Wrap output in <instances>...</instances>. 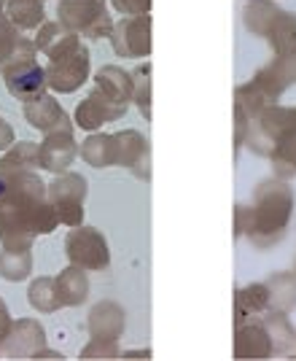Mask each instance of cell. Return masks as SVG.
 Returning <instances> with one entry per match:
<instances>
[{"label": "cell", "mask_w": 296, "mask_h": 361, "mask_svg": "<svg viewBox=\"0 0 296 361\" xmlns=\"http://www.w3.org/2000/svg\"><path fill=\"white\" fill-rule=\"evenodd\" d=\"M8 192L0 200V243L3 248H32V240L54 232L57 211L49 202V183L32 170L6 173Z\"/></svg>", "instance_id": "6da1fadb"}, {"label": "cell", "mask_w": 296, "mask_h": 361, "mask_svg": "<svg viewBox=\"0 0 296 361\" xmlns=\"http://www.w3.org/2000/svg\"><path fill=\"white\" fill-rule=\"evenodd\" d=\"M296 195L294 186L285 178H266L256 186L253 192L251 208L248 211V226H245V238L256 245L259 251H266L272 245L285 238V229L294 219Z\"/></svg>", "instance_id": "7a4b0ae2"}, {"label": "cell", "mask_w": 296, "mask_h": 361, "mask_svg": "<svg viewBox=\"0 0 296 361\" xmlns=\"http://www.w3.org/2000/svg\"><path fill=\"white\" fill-rule=\"evenodd\" d=\"M49 57L46 65V81H49V90L57 92V94H70L78 87H84L92 71V62H89V49L81 44V38L75 32L65 30L59 35L54 44L44 51Z\"/></svg>", "instance_id": "3957f363"}, {"label": "cell", "mask_w": 296, "mask_h": 361, "mask_svg": "<svg viewBox=\"0 0 296 361\" xmlns=\"http://www.w3.org/2000/svg\"><path fill=\"white\" fill-rule=\"evenodd\" d=\"M57 14L65 30L87 35L92 41L111 38V30L116 25L105 11V0H59Z\"/></svg>", "instance_id": "277c9868"}, {"label": "cell", "mask_w": 296, "mask_h": 361, "mask_svg": "<svg viewBox=\"0 0 296 361\" xmlns=\"http://www.w3.org/2000/svg\"><path fill=\"white\" fill-rule=\"evenodd\" d=\"M294 124H296V108L269 103V106H264L251 119L245 146H248L253 154H259V157H269L272 149L278 146V140H280Z\"/></svg>", "instance_id": "5b68a950"}, {"label": "cell", "mask_w": 296, "mask_h": 361, "mask_svg": "<svg viewBox=\"0 0 296 361\" xmlns=\"http://www.w3.org/2000/svg\"><path fill=\"white\" fill-rule=\"evenodd\" d=\"M49 202L57 211L59 224L78 226L84 221V200H87V178L78 173H57V178L49 183Z\"/></svg>", "instance_id": "8992f818"}, {"label": "cell", "mask_w": 296, "mask_h": 361, "mask_svg": "<svg viewBox=\"0 0 296 361\" xmlns=\"http://www.w3.org/2000/svg\"><path fill=\"white\" fill-rule=\"evenodd\" d=\"M65 251H68V262L75 267H84L87 272L105 270L111 264V251H108V240L100 229L94 226H73L68 232L65 240Z\"/></svg>", "instance_id": "52a82bcc"}, {"label": "cell", "mask_w": 296, "mask_h": 361, "mask_svg": "<svg viewBox=\"0 0 296 361\" xmlns=\"http://www.w3.org/2000/svg\"><path fill=\"white\" fill-rule=\"evenodd\" d=\"M0 73H3V84H6L8 94H14L16 100H22V103H30V100L41 97L46 92V87H49L46 68L35 60V54L16 57Z\"/></svg>", "instance_id": "ba28073f"}, {"label": "cell", "mask_w": 296, "mask_h": 361, "mask_svg": "<svg viewBox=\"0 0 296 361\" xmlns=\"http://www.w3.org/2000/svg\"><path fill=\"white\" fill-rule=\"evenodd\" d=\"M111 46L118 57L143 60L151 54V16H121L111 30Z\"/></svg>", "instance_id": "9c48e42d"}, {"label": "cell", "mask_w": 296, "mask_h": 361, "mask_svg": "<svg viewBox=\"0 0 296 361\" xmlns=\"http://www.w3.org/2000/svg\"><path fill=\"white\" fill-rule=\"evenodd\" d=\"M127 114V103H118L111 94H105L100 87L87 94V100L75 108V127L87 130V133H94L100 130L103 124H111V121H118Z\"/></svg>", "instance_id": "30bf717a"}, {"label": "cell", "mask_w": 296, "mask_h": 361, "mask_svg": "<svg viewBox=\"0 0 296 361\" xmlns=\"http://www.w3.org/2000/svg\"><path fill=\"white\" fill-rule=\"evenodd\" d=\"M46 348V331L35 318H19L3 340V356L6 359H35Z\"/></svg>", "instance_id": "8fae6325"}, {"label": "cell", "mask_w": 296, "mask_h": 361, "mask_svg": "<svg viewBox=\"0 0 296 361\" xmlns=\"http://www.w3.org/2000/svg\"><path fill=\"white\" fill-rule=\"evenodd\" d=\"M116 167H127L132 176L148 180L151 178V149L148 140L137 130L116 133Z\"/></svg>", "instance_id": "7c38bea8"}, {"label": "cell", "mask_w": 296, "mask_h": 361, "mask_svg": "<svg viewBox=\"0 0 296 361\" xmlns=\"http://www.w3.org/2000/svg\"><path fill=\"white\" fill-rule=\"evenodd\" d=\"M25 119H27L30 127H35L38 133H59V130H73L75 121L68 119L65 108L59 106L51 94H41L35 100L25 103Z\"/></svg>", "instance_id": "4fadbf2b"}, {"label": "cell", "mask_w": 296, "mask_h": 361, "mask_svg": "<svg viewBox=\"0 0 296 361\" xmlns=\"http://www.w3.org/2000/svg\"><path fill=\"white\" fill-rule=\"evenodd\" d=\"M248 84L264 97V103H278L283 97V92L288 90L291 84H296L288 57H275L269 65H264L259 73L253 75Z\"/></svg>", "instance_id": "5bb4252c"}, {"label": "cell", "mask_w": 296, "mask_h": 361, "mask_svg": "<svg viewBox=\"0 0 296 361\" xmlns=\"http://www.w3.org/2000/svg\"><path fill=\"white\" fill-rule=\"evenodd\" d=\"M275 348L272 337L266 331L264 321H253L248 318L245 324H240L235 331V359H272Z\"/></svg>", "instance_id": "9a60e30c"}, {"label": "cell", "mask_w": 296, "mask_h": 361, "mask_svg": "<svg viewBox=\"0 0 296 361\" xmlns=\"http://www.w3.org/2000/svg\"><path fill=\"white\" fill-rule=\"evenodd\" d=\"M75 157H78V143L73 140V130L49 133L41 143V167L51 170L54 176L65 173L75 162Z\"/></svg>", "instance_id": "2e32d148"}, {"label": "cell", "mask_w": 296, "mask_h": 361, "mask_svg": "<svg viewBox=\"0 0 296 361\" xmlns=\"http://www.w3.org/2000/svg\"><path fill=\"white\" fill-rule=\"evenodd\" d=\"M35 51H38L35 38H27V35L6 16V11H0V71L11 60H16V57L35 54Z\"/></svg>", "instance_id": "e0dca14e"}, {"label": "cell", "mask_w": 296, "mask_h": 361, "mask_svg": "<svg viewBox=\"0 0 296 361\" xmlns=\"http://www.w3.org/2000/svg\"><path fill=\"white\" fill-rule=\"evenodd\" d=\"M124 326H127V318H124V310L116 302H100L89 313V334L92 337L118 340L124 334Z\"/></svg>", "instance_id": "ac0fdd59"}, {"label": "cell", "mask_w": 296, "mask_h": 361, "mask_svg": "<svg viewBox=\"0 0 296 361\" xmlns=\"http://www.w3.org/2000/svg\"><path fill=\"white\" fill-rule=\"evenodd\" d=\"M264 41L269 44L275 57H294L296 54V14L280 11L275 16L272 27L266 30Z\"/></svg>", "instance_id": "d6986e66"}, {"label": "cell", "mask_w": 296, "mask_h": 361, "mask_svg": "<svg viewBox=\"0 0 296 361\" xmlns=\"http://www.w3.org/2000/svg\"><path fill=\"white\" fill-rule=\"evenodd\" d=\"M266 310H269V288H266V283H248V286L237 288L235 326L245 324L253 316H261Z\"/></svg>", "instance_id": "ffe728a7"}, {"label": "cell", "mask_w": 296, "mask_h": 361, "mask_svg": "<svg viewBox=\"0 0 296 361\" xmlns=\"http://www.w3.org/2000/svg\"><path fill=\"white\" fill-rule=\"evenodd\" d=\"M54 283H57V294H59L62 307H78V305L87 302L89 278H87V270H84V267L70 264L68 270H62L57 278H54Z\"/></svg>", "instance_id": "44dd1931"}, {"label": "cell", "mask_w": 296, "mask_h": 361, "mask_svg": "<svg viewBox=\"0 0 296 361\" xmlns=\"http://www.w3.org/2000/svg\"><path fill=\"white\" fill-rule=\"evenodd\" d=\"M283 8L278 6V0H245L242 6V25L245 30L256 35V38H264L266 30L272 27L275 16L280 14Z\"/></svg>", "instance_id": "7402d4cb"}, {"label": "cell", "mask_w": 296, "mask_h": 361, "mask_svg": "<svg viewBox=\"0 0 296 361\" xmlns=\"http://www.w3.org/2000/svg\"><path fill=\"white\" fill-rule=\"evenodd\" d=\"M266 331L272 337V348H275V356H288L296 350V331L288 321V313H278V310H266L261 313Z\"/></svg>", "instance_id": "603a6c76"}, {"label": "cell", "mask_w": 296, "mask_h": 361, "mask_svg": "<svg viewBox=\"0 0 296 361\" xmlns=\"http://www.w3.org/2000/svg\"><path fill=\"white\" fill-rule=\"evenodd\" d=\"M94 84H97L105 94H111L113 100L130 106L132 92H135V81H132V73H127L124 68H118V65H105V68L97 71Z\"/></svg>", "instance_id": "cb8c5ba5"}, {"label": "cell", "mask_w": 296, "mask_h": 361, "mask_svg": "<svg viewBox=\"0 0 296 361\" xmlns=\"http://www.w3.org/2000/svg\"><path fill=\"white\" fill-rule=\"evenodd\" d=\"M269 288V310L294 313L296 310V272H275L264 281Z\"/></svg>", "instance_id": "d4e9b609"}, {"label": "cell", "mask_w": 296, "mask_h": 361, "mask_svg": "<svg viewBox=\"0 0 296 361\" xmlns=\"http://www.w3.org/2000/svg\"><path fill=\"white\" fill-rule=\"evenodd\" d=\"M78 154H81V159H84L87 165L97 167V170H103V167H116V137L92 133V135L81 143Z\"/></svg>", "instance_id": "484cf974"}, {"label": "cell", "mask_w": 296, "mask_h": 361, "mask_svg": "<svg viewBox=\"0 0 296 361\" xmlns=\"http://www.w3.org/2000/svg\"><path fill=\"white\" fill-rule=\"evenodd\" d=\"M44 3L46 0H6L3 11L22 32H32L46 22Z\"/></svg>", "instance_id": "4316f807"}, {"label": "cell", "mask_w": 296, "mask_h": 361, "mask_svg": "<svg viewBox=\"0 0 296 361\" xmlns=\"http://www.w3.org/2000/svg\"><path fill=\"white\" fill-rule=\"evenodd\" d=\"M272 162V173L278 178H296V124L278 140V146L266 157Z\"/></svg>", "instance_id": "83f0119b"}, {"label": "cell", "mask_w": 296, "mask_h": 361, "mask_svg": "<svg viewBox=\"0 0 296 361\" xmlns=\"http://www.w3.org/2000/svg\"><path fill=\"white\" fill-rule=\"evenodd\" d=\"M32 167H41V143H32V140L14 143L11 149L0 157V170L3 173L32 170Z\"/></svg>", "instance_id": "f1b7e54d"}, {"label": "cell", "mask_w": 296, "mask_h": 361, "mask_svg": "<svg viewBox=\"0 0 296 361\" xmlns=\"http://www.w3.org/2000/svg\"><path fill=\"white\" fill-rule=\"evenodd\" d=\"M32 272V254L30 248H3L0 254V278L3 281H25Z\"/></svg>", "instance_id": "f546056e"}, {"label": "cell", "mask_w": 296, "mask_h": 361, "mask_svg": "<svg viewBox=\"0 0 296 361\" xmlns=\"http://www.w3.org/2000/svg\"><path fill=\"white\" fill-rule=\"evenodd\" d=\"M27 302L35 310H41V313H54V310H59L62 302H59L54 278H35L27 288Z\"/></svg>", "instance_id": "4dcf8cb0"}, {"label": "cell", "mask_w": 296, "mask_h": 361, "mask_svg": "<svg viewBox=\"0 0 296 361\" xmlns=\"http://www.w3.org/2000/svg\"><path fill=\"white\" fill-rule=\"evenodd\" d=\"M132 81H135V92H132L135 106L143 111L146 119H151V65H148V62H143V65L135 71Z\"/></svg>", "instance_id": "1f68e13d"}, {"label": "cell", "mask_w": 296, "mask_h": 361, "mask_svg": "<svg viewBox=\"0 0 296 361\" xmlns=\"http://www.w3.org/2000/svg\"><path fill=\"white\" fill-rule=\"evenodd\" d=\"M81 359H121V348L118 340H105V337H92L84 350H81Z\"/></svg>", "instance_id": "d6a6232c"}, {"label": "cell", "mask_w": 296, "mask_h": 361, "mask_svg": "<svg viewBox=\"0 0 296 361\" xmlns=\"http://www.w3.org/2000/svg\"><path fill=\"white\" fill-rule=\"evenodd\" d=\"M62 32H65V25H62V22H49V19H46L44 25L35 30V46H38V51H46Z\"/></svg>", "instance_id": "836d02e7"}, {"label": "cell", "mask_w": 296, "mask_h": 361, "mask_svg": "<svg viewBox=\"0 0 296 361\" xmlns=\"http://www.w3.org/2000/svg\"><path fill=\"white\" fill-rule=\"evenodd\" d=\"M111 6L116 8L118 14H127V16L148 14L151 11V0H111Z\"/></svg>", "instance_id": "e575fe53"}, {"label": "cell", "mask_w": 296, "mask_h": 361, "mask_svg": "<svg viewBox=\"0 0 296 361\" xmlns=\"http://www.w3.org/2000/svg\"><path fill=\"white\" fill-rule=\"evenodd\" d=\"M11 326H14V321L8 316V307H6V302L0 300V348H3V340L8 337ZM0 356H3V350H0Z\"/></svg>", "instance_id": "d590c367"}, {"label": "cell", "mask_w": 296, "mask_h": 361, "mask_svg": "<svg viewBox=\"0 0 296 361\" xmlns=\"http://www.w3.org/2000/svg\"><path fill=\"white\" fill-rule=\"evenodd\" d=\"M14 146V127L0 116V151H8Z\"/></svg>", "instance_id": "8d00e7d4"}, {"label": "cell", "mask_w": 296, "mask_h": 361, "mask_svg": "<svg viewBox=\"0 0 296 361\" xmlns=\"http://www.w3.org/2000/svg\"><path fill=\"white\" fill-rule=\"evenodd\" d=\"M124 359H137V356H143V359H148L151 356V350H130V353H121Z\"/></svg>", "instance_id": "74e56055"}, {"label": "cell", "mask_w": 296, "mask_h": 361, "mask_svg": "<svg viewBox=\"0 0 296 361\" xmlns=\"http://www.w3.org/2000/svg\"><path fill=\"white\" fill-rule=\"evenodd\" d=\"M6 192H8V178H6V173L0 170V200L6 197Z\"/></svg>", "instance_id": "f35d334b"}, {"label": "cell", "mask_w": 296, "mask_h": 361, "mask_svg": "<svg viewBox=\"0 0 296 361\" xmlns=\"http://www.w3.org/2000/svg\"><path fill=\"white\" fill-rule=\"evenodd\" d=\"M288 62H291V71H294V78H296V54L294 57H288Z\"/></svg>", "instance_id": "ab89813d"}, {"label": "cell", "mask_w": 296, "mask_h": 361, "mask_svg": "<svg viewBox=\"0 0 296 361\" xmlns=\"http://www.w3.org/2000/svg\"><path fill=\"white\" fill-rule=\"evenodd\" d=\"M3 8H6V0H0V11H3Z\"/></svg>", "instance_id": "60d3db41"}, {"label": "cell", "mask_w": 296, "mask_h": 361, "mask_svg": "<svg viewBox=\"0 0 296 361\" xmlns=\"http://www.w3.org/2000/svg\"><path fill=\"white\" fill-rule=\"evenodd\" d=\"M294 272H296V259H294Z\"/></svg>", "instance_id": "b9f144b4"}]
</instances>
